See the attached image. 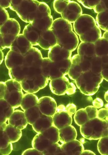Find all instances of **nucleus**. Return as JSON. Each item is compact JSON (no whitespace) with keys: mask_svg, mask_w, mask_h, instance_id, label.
<instances>
[{"mask_svg":"<svg viewBox=\"0 0 108 155\" xmlns=\"http://www.w3.org/2000/svg\"><path fill=\"white\" fill-rule=\"evenodd\" d=\"M81 135L90 140H97L108 136V122L97 117L91 119L80 126Z\"/></svg>","mask_w":108,"mask_h":155,"instance_id":"1","label":"nucleus"},{"mask_svg":"<svg viewBox=\"0 0 108 155\" xmlns=\"http://www.w3.org/2000/svg\"><path fill=\"white\" fill-rule=\"evenodd\" d=\"M103 79L101 74L95 75L89 71L82 73L75 81L77 87L82 93L90 96L97 91Z\"/></svg>","mask_w":108,"mask_h":155,"instance_id":"2","label":"nucleus"},{"mask_svg":"<svg viewBox=\"0 0 108 155\" xmlns=\"http://www.w3.org/2000/svg\"><path fill=\"white\" fill-rule=\"evenodd\" d=\"M59 141L58 129L52 126L41 133H37L32 142L33 148L42 152L52 144Z\"/></svg>","mask_w":108,"mask_h":155,"instance_id":"3","label":"nucleus"},{"mask_svg":"<svg viewBox=\"0 0 108 155\" xmlns=\"http://www.w3.org/2000/svg\"><path fill=\"white\" fill-rule=\"evenodd\" d=\"M75 113L68 105L66 106L63 105H60L52 116L53 126L59 130L71 125L72 121V116Z\"/></svg>","mask_w":108,"mask_h":155,"instance_id":"4","label":"nucleus"},{"mask_svg":"<svg viewBox=\"0 0 108 155\" xmlns=\"http://www.w3.org/2000/svg\"><path fill=\"white\" fill-rule=\"evenodd\" d=\"M49 86L52 92L59 95L65 94L72 95L75 92L76 89L75 85L70 82L65 76L50 80Z\"/></svg>","mask_w":108,"mask_h":155,"instance_id":"5","label":"nucleus"},{"mask_svg":"<svg viewBox=\"0 0 108 155\" xmlns=\"http://www.w3.org/2000/svg\"><path fill=\"white\" fill-rule=\"evenodd\" d=\"M42 74L51 80L64 76L57 62H53L48 58L43 59L41 66Z\"/></svg>","mask_w":108,"mask_h":155,"instance_id":"6","label":"nucleus"},{"mask_svg":"<svg viewBox=\"0 0 108 155\" xmlns=\"http://www.w3.org/2000/svg\"><path fill=\"white\" fill-rule=\"evenodd\" d=\"M96 25L93 17L88 14H82L73 23V27L75 33L79 36Z\"/></svg>","mask_w":108,"mask_h":155,"instance_id":"7","label":"nucleus"},{"mask_svg":"<svg viewBox=\"0 0 108 155\" xmlns=\"http://www.w3.org/2000/svg\"><path fill=\"white\" fill-rule=\"evenodd\" d=\"M98 110L93 106H88L76 111L74 116L75 122L80 126L89 120L97 117Z\"/></svg>","mask_w":108,"mask_h":155,"instance_id":"8","label":"nucleus"},{"mask_svg":"<svg viewBox=\"0 0 108 155\" xmlns=\"http://www.w3.org/2000/svg\"><path fill=\"white\" fill-rule=\"evenodd\" d=\"M60 14L62 18L71 23L75 22L82 14V10L78 3L70 0Z\"/></svg>","mask_w":108,"mask_h":155,"instance_id":"9","label":"nucleus"},{"mask_svg":"<svg viewBox=\"0 0 108 155\" xmlns=\"http://www.w3.org/2000/svg\"><path fill=\"white\" fill-rule=\"evenodd\" d=\"M57 43L62 47L72 52L78 46L79 39L77 34L72 30L57 39Z\"/></svg>","mask_w":108,"mask_h":155,"instance_id":"10","label":"nucleus"},{"mask_svg":"<svg viewBox=\"0 0 108 155\" xmlns=\"http://www.w3.org/2000/svg\"><path fill=\"white\" fill-rule=\"evenodd\" d=\"M37 105L42 114L51 116H52L55 113L57 107L55 100L48 96L39 98Z\"/></svg>","mask_w":108,"mask_h":155,"instance_id":"11","label":"nucleus"},{"mask_svg":"<svg viewBox=\"0 0 108 155\" xmlns=\"http://www.w3.org/2000/svg\"><path fill=\"white\" fill-rule=\"evenodd\" d=\"M56 39L72 31L71 23L62 18H58L53 22L50 29Z\"/></svg>","mask_w":108,"mask_h":155,"instance_id":"12","label":"nucleus"},{"mask_svg":"<svg viewBox=\"0 0 108 155\" xmlns=\"http://www.w3.org/2000/svg\"><path fill=\"white\" fill-rule=\"evenodd\" d=\"M63 155H80L84 150L82 144L79 141L74 140L60 145Z\"/></svg>","mask_w":108,"mask_h":155,"instance_id":"13","label":"nucleus"},{"mask_svg":"<svg viewBox=\"0 0 108 155\" xmlns=\"http://www.w3.org/2000/svg\"><path fill=\"white\" fill-rule=\"evenodd\" d=\"M71 52L56 44L49 49L48 58L53 62L71 59Z\"/></svg>","mask_w":108,"mask_h":155,"instance_id":"14","label":"nucleus"},{"mask_svg":"<svg viewBox=\"0 0 108 155\" xmlns=\"http://www.w3.org/2000/svg\"><path fill=\"white\" fill-rule=\"evenodd\" d=\"M8 121V124L21 130L25 128L28 123L24 112L20 110H14Z\"/></svg>","mask_w":108,"mask_h":155,"instance_id":"15","label":"nucleus"},{"mask_svg":"<svg viewBox=\"0 0 108 155\" xmlns=\"http://www.w3.org/2000/svg\"><path fill=\"white\" fill-rule=\"evenodd\" d=\"M32 126L33 130L36 132H42L54 126L52 116L42 114Z\"/></svg>","mask_w":108,"mask_h":155,"instance_id":"16","label":"nucleus"},{"mask_svg":"<svg viewBox=\"0 0 108 155\" xmlns=\"http://www.w3.org/2000/svg\"><path fill=\"white\" fill-rule=\"evenodd\" d=\"M59 141L62 143H65L75 139L77 136L75 128L71 125L58 130Z\"/></svg>","mask_w":108,"mask_h":155,"instance_id":"17","label":"nucleus"},{"mask_svg":"<svg viewBox=\"0 0 108 155\" xmlns=\"http://www.w3.org/2000/svg\"><path fill=\"white\" fill-rule=\"evenodd\" d=\"M23 95L22 91L14 90L5 93L3 99L15 109L20 106Z\"/></svg>","mask_w":108,"mask_h":155,"instance_id":"18","label":"nucleus"},{"mask_svg":"<svg viewBox=\"0 0 108 155\" xmlns=\"http://www.w3.org/2000/svg\"><path fill=\"white\" fill-rule=\"evenodd\" d=\"M23 55L11 50L5 57V61L6 66L9 70L21 65L23 63Z\"/></svg>","mask_w":108,"mask_h":155,"instance_id":"19","label":"nucleus"},{"mask_svg":"<svg viewBox=\"0 0 108 155\" xmlns=\"http://www.w3.org/2000/svg\"><path fill=\"white\" fill-rule=\"evenodd\" d=\"M3 133L8 141L11 143L18 141L22 135L21 130L8 123L7 124L5 129L3 130Z\"/></svg>","mask_w":108,"mask_h":155,"instance_id":"20","label":"nucleus"},{"mask_svg":"<svg viewBox=\"0 0 108 155\" xmlns=\"http://www.w3.org/2000/svg\"><path fill=\"white\" fill-rule=\"evenodd\" d=\"M29 67L23 64L9 69V75L11 79L21 82L26 77Z\"/></svg>","mask_w":108,"mask_h":155,"instance_id":"21","label":"nucleus"},{"mask_svg":"<svg viewBox=\"0 0 108 155\" xmlns=\"http://www.w3.org/2000/svg\"><path fill=\"white\" fill-rule=\"evenodd\" d=\"M14 108L3 98L0 99V126L6 121L14 111Z\"/></svg>","mask_w":108,"mask_h":155,"instance_id":"22","label":"nucleus"},{"mask_svg":"<svg viewBox=\"0 0 108 155\" xmlns=\"http://www.w3.org/2000/svg\"><path fill=\"white\" fill-rule=\"evenodd\" d=\"M101 37V30L97 25L93 28L79 36L80 40L82 42L93 43Z\"/></svg>","mask_w":108,"mask_h":155,"instance_id":"23","label":"nucleus"},{"mask_svg":"<svg viewBox=\"0 0 108 155\" xmlns=\"http://www.w3.org/2000/svg\"><path fill=\"white\" fill-rule=\"evenodd\" d=\"M78 54L80 56L91 58L96 56L94 43L81 42L77 48Z\"/></svg>","mask_w":108,"mask_h":155,"instance_id":"24","label":"nucleus"},{"mask_svg":"<svg viewBox=\"0 0 108 155\" xmlns=\"http://www.w3.org/2000/svg\"><path fill=\"white\" fill-rule=\"evenodd\" d=\"M91 58L75 54L71 58V63L78 65L81 68L82 72H85L90 70Z\"/></svg>","mask_w":108,"mask_h":155,"instance_id":"25","label":"nucleus"},{"mask_svg":"<svg viewBox=\"0 0 108 155\" xmlns=\"http://www.w3.org/2000/svg\"><path fill=\"white\" fill-rule=\"evenodd\" d=\"M108 40L101 37L94 43L96 56L99 57L108 56Z\"/></svg>","mask_w":108,"mask_h":155,"instance_id":"26","label":"nucleus"},{"mask_svg":"<svg viewBox=\"0 0 108 155\" xmlns=\"http://www.w3.org/2000/svg\"><path fill=\"white\" fill-rule=\"evenodd\" d=\"M38 98L33 93H26L24 94L20 107L24 111L31 107L37 105Z\"/></svg>","mask_w":108,"mask_h":155,"instance_id":"27","label":"nucleus"},{"mask_svg":"<svg viewBox=\"0 0 108 155\" xmlns=\"http://www.w3.org/2000/svg\"><path fill=\"white\" fill-rule=\"evenodd\" d=\"M24 112L28 123L31 125L42 114L37 105L29 108Z\"/></svg>","mask_w":108,"mask_h":155,"instance_id":"28","label":"nucleus"},{"mask_svg":"<svg viewBox=\"0 0 108 155\" xmlns=\"http://www.w3.org/2000/svg\"><path fill=\"white\" fill-rule=\"evenodd\" d=\"M108 65L104 64L102 57L95 56L91 58L90 71L95 75L101 74L103 69Z\"/></svg>","mask_w":108,"mask_h":155,"instance_id":"29","label":"nucleus"},{"mask_svg":"<svg viewBox=\"0 0 108 155\" xmlns=\"http://www.w3.org/2000/svg\"><path fill=\"white\" fill-rule=\"evenodd\" d=\"M95 21L97 25L100 29L108 31V10L97 14Z\"/></svg>","mask_w":108,"mask_h":155,"instance_id":"30","label":"nucleus"},{"mask_svg":"<svg viewBox=\"0 0 108 155\" xmlns=\"http://www.w3.org/2000/svg\"><path fill=\"white\" fill-rule=\"evenodd\" d=\"M60 146L58 143L52 144L42 152L43 155H63Z\"/></svg>","mask_w":108,"mask_h":155,"instance_id":"31","label":"nucleus"},{"mask_svg":"<svg viewBox=\"0 0 108 155\" xmlns=\"http://www.w3.org/2000/svg\"><path fill=\"white\" fill-rule=\"evenodd\" d=\"M108 136L99 139L97 144L98 150L102 155L108 154Z\"/></svg>","mask_w":108,"mask_h":155,"instance_id":"32","label":"nucleus"},{"mask_svg":"<svg viewBox=\"0 0 108 155\" xmlns=\"http://www.w3.org/2000/svg\"><path fill=\"white\" fill-rule=\"evenodd\" d=\"M5 83L7 86L5 93L14 90L22 91L20 82L15 80L11 79L7 80Z\"/></svg>","mask_w":108,"mask_h":155,"instance_id":"33","label":"nucleus"},{"mask_svg":"<svg viewBox=\"0 0 108 155\" xmlns=\"http://www.w3.org/2000/svg\"><path fill=\"white\" fill-rule=\"evenodd\" d=\"M82 73L81 68L78 65L71 63L68 74L71 79L75 80Z\"/></svg>","mask_w":108,"mask_h":155,"instance_id":"34","label":"nucleus"},{"mask_svg":"<svg viewBox=\"0 0 108 155\" xmlns=\"http://www.w3.org/2000/svg\"><path fill=\"white\" fill-rule=\"evenodd\" d=\"M70 0H55L54 2V7L58 13L61 14L66 8Z\"/></svg>","mask_w":108,"mask_h":155,"instance_id":"35","label":"nucleus"},{"mask_svg":"<svg viewBox=\"0 0 108 155\" xmlns=\"http://www.w3.org/2000/svg\"><path fill=\"white\" fill-rule=\"evenodd\" d=\"M93 9L97 14L108 10V1L100 0Z\"/></svg>","mask_w":108,"mask_h":155,"instance_id":"36","label":"nucleus"},{"mask_svg":"<svg viewBox=\"0 0 108 155\" xmlns=\"http://www.w3.org/2000/svg\"><path fill=\"white\" fill-rule=\"evenodd\" d=\"M100 0H77L84 7L89 9H94L95 6L100 2Z\"/></svg>","mask_w":108,"mask_h":155,"instance_id":"37","label":"nucleus"},{"mask_svg":"<svg viewBox=\"0 0 108 155\" xmlns=\"http://www.w3.org/2000/svg\"><path fill=\"white\" fill-rule=\"evenodd\" d=\"M108 109L102 108L98 110L97 117V118L105 120L108 122Z\"/></svg>","mask_w":108,"mask_h":155,"instance_id":"38","label":"nucleus"},{"mask_svg":"<svg viewBox=\"0 0 108 155\" xmlns=\"http://www.w3.org/2000/svg\"><path fill=\"white\" fill-rule=\"evenodd\" d=\"M3 130H0V149L6 148L10 143L3 134Z\"/></svg>","mask_w":108,"mask_h":155,"instance_id":"39","label":"nucleus"},{"mask_svg":"<svg viewBox=\"0 0 108 155\" xmlns=\"http://www.w3.org/2000/svg\"><path fill=\"white\" fill-rule=\"evenodd\" d=\"M22 155H43L42 152L34 148H29L24 150Z\"/></svg>","mask_w":108,"mask_h":155,"instance_id":"40","label":"nucleus"},{"mask_svg":"<svg viewBox=\"0 0 108 155\" xmlns=\"http://www.w3.org/2000/svg\"><path fill=\"white\" fill-rule=\"evenodd\" d=\"M12 149V143L10 142L8 146L6 148L0 149V155H8L11 153Z\"/></svg>","mask_w":108,"mask_h":155,"instance_id":"41","label":"nucleus"},{"mask_svg":"<svg viewBox=\"0 0 108 155\" xmlns=\"http://www.w3.org/2000/svg\"><path fill=\"white\" fill-rule=\"evenodd\" d=\"M6 88L5 82H0V99L3 98Z\"/></svg>","mask_w":108,"mask_h":155,"instance_id":"42","label":"nucleus"},{"mask_svg":"<svg viewBox=\"0 0 108 155\" xmlns=\"http://www.w3.org/2000/svg\"><path fill=\"white\" fill-rule=\"evenodd\" d=\"M103 102L101 99L97 98L93 102V106L96 108H100L102 107L103 106Z\"/></svg>","mask_w":108,"mask_h":155,"instance_id":"43","label":"nucleus"},{"mask_svg":"<svg viewBox=\"0 0 108 155\" xmlns=\"http://www.w3.org/2000/svg\"><path fill=\"white\" fill-rule=\"evenodd\" d=\"M103 79L108 81V67L103 68L101 73Z\"/></svg>","mask_w":108,"mask_h":155,"instance_id":"44","label":"nucleus"},{"mask_svg":"<svg viewBox=\"0 0 108 155\" xmlns=\"http://www.w3.org/2000/svg\"><path fill=\"white\" fill-rule=\"evenodd\" d=\"M95 155L92 151L88 150H84L80 155Z\"/></svg>","mask_w":108,"mask_h":155,"instance_id":"45","label":"nucleus"},{"mask_svg":"<svg viewBox=\"0 0 108 155\" xmlns=\"http://www.w3.org/2000/svg\"><path fill=\"white\" fill-rule=\"evenodd\" d=\"M103 38L107 40H108V31H105L104 33L103 37Z\"/></svg>","mask_w":108,"mask_h":155,"instance_id":"46","label":"nucleus"},{"mask_svg":"<svg viewBox=\"0 0 108 155\" xmlns=\"http://www.w3.org/2000/svg\"><path fill=\"white\" fill-rule=\"evenodd\" d=\"M3 55L2 52L0 50V64L3 60Z\"/></svg>","mask_w":108,"mask_h":155,"instance_id":"47","label":"nucleus"},{"mask_svg":"<svg viewBox=\"0 0 108 155\" xmlns=\"http://www.w3.org/2000/svg\"><path fill=\"white\" fill-rule=\"evenodd\" d=\"M105 98L107 102H108V91H107L105 93Z\"/></svg>","mask_w":108,"mask_h":155,"instance_id":"48","label":"nucleus"}]
</instances>
